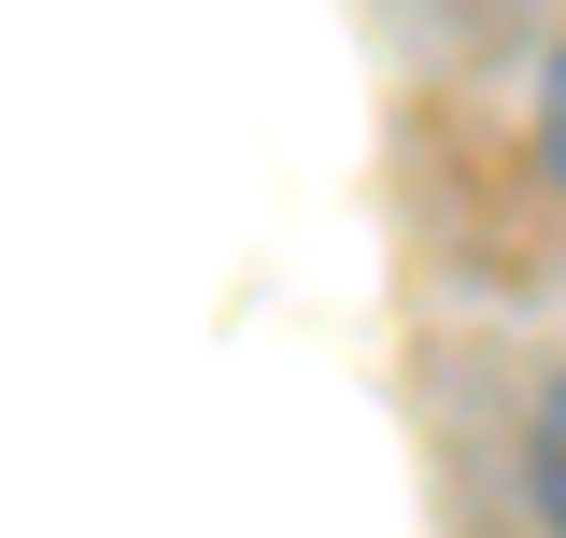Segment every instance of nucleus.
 I'll return each instance as SVG.
<instances>
[{
  "mask_svg": "<svg viewBox=\"0 0 566 538\" xmlns=\"http://www.w3.org/2000/svg\"><path fill=\"white\" fill-rule=\"evenodd\" d=\"M553 156H566V71H553Z\"/></svg>",
  "mask_w": 566,
  "mask_h": 538,
  "instance_id": "2",
  "label": "nucleus"
},
{
  "mask_svg": "<svg viewBox=\"0 0 566 538\" xmlns=\"http://www.w3.org/2000/svg\"><path fill=\"white\" fill-rule=\"evenodd\" d=\"M538 510H553V525H566V397L538 411Z\"/></svg>",
  "mask_w": 566,
  "mask_h": 538,
  "instance_id": "1",
  "label": "nucleus"
}]
</instances>
